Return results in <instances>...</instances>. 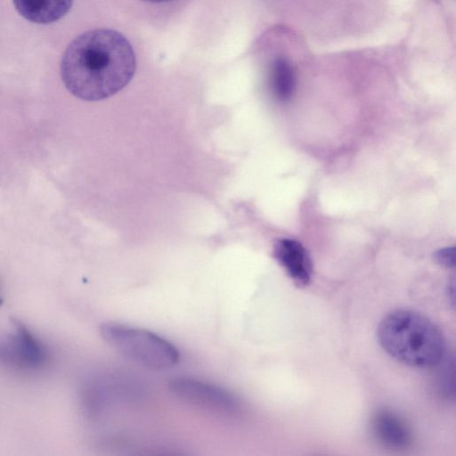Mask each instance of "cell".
<instances>
[{"label":"cell","mask_w":456,"mask_h":456,"mask_svg":"<svg viewBox=\"0 0 456 456\" xmlns=\"http://www.w3.org/2000/svg\"><path fill=\"white\" fill-rule=\"evenodd\" d=\"M136 67L130 42L110 28H96L77 37L66 48L61 76L77 98L94 102L122 90Z\"/></svg>","instance_id":"cell-1"},{"label":"cell","mask_w":456,"mask_h":456,"mask_svg":"<svg viewBox=\"0 0 456 456\" xmlns=\"http://www.w3.org/2000/svg\"><path fill=\"white\" fill-rule=\"evenodd\" d=\"M377 337L386 353L411 367H433L444 354L440 330L427 317L411 310L398 309L384 316Z\"/></svg>","instance_id":"cell-2"},{"label":"cell","mask_w":456,"mask_h":456,"mask_svg":"<svg viewBox=\"0 0 456 456\" xmlns=\"http://www.w3.org/2000/svg\"><path fill=\"white\" fill-rule=\"evenodd\" d=\"M101 334L118 352L152 369H168L175 365L180 358L174 345L143 329L108 322L102 325Z\"/></svg>","instance_id":"cell-3"},{"label":"cell","mask_w":456,"mask_h":456,"mask_svg":"<svg viewBox=\"0 0 456 456\" xmlns=\"http://www.w3.org/2000/svg\"><path fill=\"white\" fill-rule=\"evenodd\" d=\"M9 331H0V363L18 369L41 367L46 360V351L37 338L19 320L11 321Z\"/></svg>","instance_id":"cell-4"},{"label":"cell","mask_w":456,"mask_h":456,"mask_svg":"<svg viewBox=\"0 0 456 456\" xmlns=\"http://www.w3.org/2000/svg\"><path fill=\"white\" fill-rule=\"evenodd\" d=\"M169 389L181 401L206 410L232 413L238 408V402L232 394L201 380L175 379L170 381Z\"/></svg>","instance_id":"cell-5"},{"label":"cell","mask_w":456,"mask_h":456,"mask_svg":"<svg viewBox=\"0 0 456 456\" xmlns=\"http://www.w3.org/2000/svg\"><path fill=\"white\" fill-rule=\"evenodd\" d=\"M273 252L277 261L297 287L309 284L313 272L312 262L299 242L291 239L279 240Z\"/></svg>","instance_id":"cell-6"},{"label":"cell","mask_w":456,"mask_h":456,"mask_svg":"<svg viewBox=\"0 0 456 456\" xmlns=\"http://www.w3.org/2000/svg\"><path fill=\"white\" fill-rule=\"evenodd\" d=\"M370 430L382 445L392 449H403L411 442V434L403 420L394 412L381 409L372 417Z\"/></svg>","instance_id":"cell-7"},{"label":"cell","mask_w":456,"mask_h":456,"mask_svg":"<svg viewBox=\"0 0 456 456\" xmlns=\"http://www.w3.org/2000/svg\"><path fill=\"white\" fill-rule=\"evenodd\" d=\"M12 3L26 20L49 24L61 19L69 11L73 0H12Z\"/></svg>","instance_id":"cell-8"},{"label":"cell","mask_w":456,"mask_h":456,"mask_svg":"<svg viewBox=\"0 0 456 456\" xmlns=\"http://www.w3.org/2000/svg\"><path fill=\"white\" fill-rule=\"evenodd\" d=\"M271 81L276 97L286 101L291 97L296 86L295 70L284 57L276 58L271 69Z\"/></svg>","instance_id":"cell-9"},{"label":"cell","mask_w":456,"mask_h":456,"mask_svg":"<svg viewBox=\"0 0 456 456\" xmlns=\"http://www.w3.org/2000/svg\"><path fill=\"white\" fill-rule=\"evenodd\" d=\"M436 261L444 267H453L455 265V248H446L435 253Z\"/></svg>","instance_id":"cell-10"},{"label":"cell","mask_w":456,"mask_h":456,"mask_svg":"<svg viewBox=\"0 0 456 456\" xmlns=\"http://www.w3.org/2000/svg\"><path fill=\"white\" fill-rule=\"evenodd\" d=\"M145 2H149V3H166V2H169V1H172V0H143Z\"/></svg>","instance_id":"cell-11"},{"label":"cell","mask_w":456,"mask_h":456,"mask_svg":"<svg viewBox=\"0 0 456 456\" xmlns=\"http://www.w3.org/2000/svg\"><path fill=\"white\" fill-rule=\"evenodd\" d=\"M2 300H3V299H2V297H1V295H0V305L2 304Z\"/></svg>","instance_id":"cell-12"}]
</instances>
